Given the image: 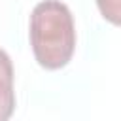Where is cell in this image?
Instances as JSON below:
<instances>
[{
	"instance_id": "6da1fadb",
	"label": "cell",
	"mask_w": 121,
	"mask_h": 121,
	"mask_svg": "<svg viewBox=\"0 0 121 121\" xmlns=\"http://www.w3.org/2000/svg\"><path fill=\"white\" fill-rule=\"evenodd\" d=\"M30 45L45 70L64 68L76 49V25L70 8L60 0H43L30 13Z\"/></svg>"
},
{
	"instance_id": "7a4b0ae2",
	"label": "cell",
	"mask_w": 121,
	"mask_h": 121,
	"mask_svg": "<svg viewBox=\"0 0 121 121\" xmlns=\"http://www.w3.org/2000/svg\"><path fill=\"white\" fill-rule=\"evenodd\" d=\"M15 110L13 64L9 55L0 49V121H8Z\"/></svg>"
},
{
	"instance_id": "3957f363",
	"label": "cell",
	"mask_w": 121,
	"mask_h": 121,
	"mask_svg": "<svg viewBox=\"0 0 121 121\" xmlns=\"http://www.w3.org/2000/svg\"><path fill=\"white\" fill-rule=\"evenodd\" d=\"M96 6L104 19H108L113 25H119L121 15V0H96Z\"/></svg>"
}]
</instances>
